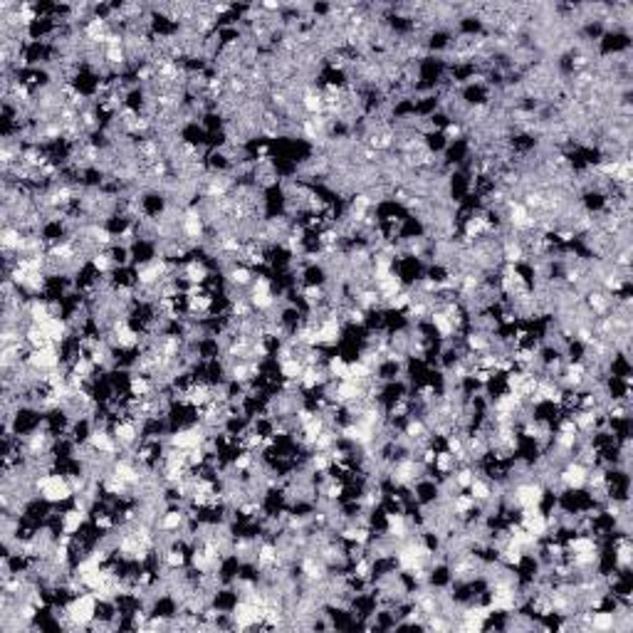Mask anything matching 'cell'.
I'll list each match as a JSON object with an SVG mask.
<instances>
[{"label": "cell", "instance_id": "6da1fadb", "mask_svg": "<svg viewBox=\"0 0 633 633\" xmlns=\"http://www.w3.org/2000/svg\"><path fill=\"white\" fill-rule=\"evenodd\" d=\"M87 522H92V515H89L87 509H79V507H75V505H72L70 509L59 512V532L79 534V529H82Z\"/></svg>", "mask_w": 633, "mask_h": 633}, {"label": "cell", "instance_id": "7a4b0ae2", "mask_svg": "<svg viewBox=\"0 0 633 633\" xmlns=\"http://www.w3.org/2000/svg\"><path fill=\"white\" fill-rule=\"evenodd\" d=\"M211 277H213V273H211V267L201 257H191L181 267V280H186L188 284H206L211 282Z\"/></svg>", "mask_w": 633, "mask_h": 633}, {"label": "cell", "instance_id": "3957f363", "mask_svg": "<svg viewBox=\"0 0 633 633\" xmlns=\"http://www.w3.org/2000/svg\"><path fill=\"white\" fill-rule=\"evenodd\" d=\"M223 275H225V282L231 284V287H237V290H248L250 284H253V280H255L253 267L243 265V262L231 265Z\"/></svg>", "mask_w": 633, "mask_h": 633}, {"label": "cell", "instance_id": "277c9868", "mask_svg": "<svg viewBox=\"0 0 633 633\" xmlns=\"http://www.w3.org/2000/svg\"><path fill=\"white\" fill-rule=\"evenodd\" d=\"M468 492L473 495V500L480 505V507H485L487 503H492L495 500V487H492V480H485L483 475H478V478L470 483Z\"/></svg>", "mask_w": 633, "mask_h": 633}, {"label": "cell", "instance_id": "5b68a950", "mask_svg": "<svg viewBox=\"0 0 633 633\" xmlns=\"http://www.w3.org/2000/svg\"><path fill=\"white\" fill-rule=\"evenodd\" d=\"M25 342H28L30 349H45V347L55 344L52 339L48 337V331L42 329L40 324H28V327H25Z\"/></svg>", "mask_w": 633, "mask_h": 633}, {"label": "cell", "instance_id": "8992f818", "mask_svg": "<svg viewBox=\"0 0 633 633\" xmlns=\"http://www.w3.org/2000/svg\"><path fill=\"white\" fill-rule=\"evenodd\" d=\"M458 468V462H456V458L450 456L448 450H438L436 453V462H433V470L438 475H443V478H448L453 470Z\"/></svg>", "mask_w": 633, "mask_h": 633}]
</instances>
